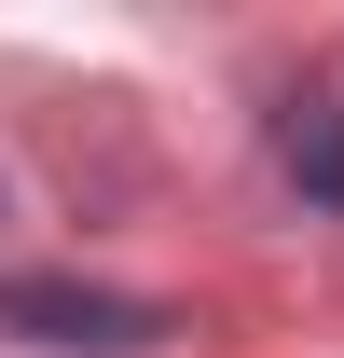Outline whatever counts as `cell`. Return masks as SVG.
<instances>
[{"label":"cell","instance_id":"cell-1","mask_svg":"<svg viewBox=\"0 0 344 358\" xmlns=\"http://www.w3.org/2000/svg\"><path fill=\"white\" fill-rule=\"evenodd\" d=\"M0 331L14 345H83V358H138L166 345V303H124V289H83V275H0Z\"/></svg>","mask_w":344,"mask_h":358},{"label":"cell","instance_id":"cell-2","mask_svg":"<svg viewBox=\"0 0 344 358\" xmlns=\"http://www.w3.org/2000/svg\"><path fill=\"white\" fill-rule=\"evenodd\" d=\"M275 166H289L317 207H344V96H289V124H275Z\"/></svg>","mask_w":344,"mask_h":358}]
</instances>
